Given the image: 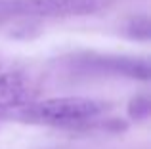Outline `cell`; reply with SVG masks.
Instances as JSON below:
<instances>
[{
    "instance_id": "1",
    "label": "cell",
    "mask_w": 151,
    "mask_h": 149,
    "mask_svg": "<svg viewBox=\"0 0 151 149\" xmlns=\"http://www.w3.org/2000/svg\"><path fill=\"white\" fill-rule=\"evenodd\" d=\"M107 111L109 105L94 97H50L33 100L15 113L21 120L31 124L81 130L90 128Z\"/></svg>"
},
{
    "instance_id": "2",
    "label": "cell",
    "mask_w": 151,
    "mask_h": 149,
    "mask_svg": "<svg viewBox=\"0 0 151 149\" xmlns=\"http://www.w3.org/2000/svg\"><path fill=\"white\" fill-rule=\"evenodd\" d=\"M109 0H0V17H78L101 11Z\"/></svg>"
},
{
    "instance_id": "3",
    "label": "cell",
    "mask_w": 151,
    "mask_h": 149,
    "mask_svg": "<svg viewBox=\"0 0 151 149\" xmlns=\"http://www.w3.org/2000/svg\"><path fill=\"white\" fill-rule=\"evenodd\" d=\"M75 65L90 73H103V74L136 78V80H149V63L145 59H140V57L82 54L75 59Z\"/></svg>"
},
{
    "instance_id": "4",
    "label": "cell",
    "mask_w": 151,
    "mask_h": 149,
    "mask_svg": "<svg viewBox=\"0 0 151 149\" xmlns=\"http://www.w3.org/2000/svg\"><path fill=\"white\" fill-rule=\"evenodd\" d=\"M37 90L21 73H0V113H14L35 100Z\"/></svg>"
},
{
    "instance_id": "5",
    "label": "cell",
    "mask_w": 151,
    "mask_h": 149,
    "mask_svg": "<svg viewBox=\"0 0 151 149\" xmlns=\"http://www.w3.org/2000/svg\"><path fill=\"white\" fill-rule=\"evenodd\" d=\"M149 111H151V101L147 94H136L132 100L128 101V107H126V113L132 120L136 122H142V120L149 119Z\"/></svg>"
},
{
    "instance_id": "6",
    "label": "cell",
    "mask_w": 151,
    "mask_h": 149,
    "mask_svg": "<svg viewBox=\"0 0 151 149\" xmlns=\"http://www.w3.org/2000/svg\"><path fill=\"white\" fill-rule=\"evenodd\" d=\"M126 34L134 40H149L151 29H149V19L147 15H136L128 21L126 25Z\"/></svg>"
},
{
    "instance_id": "7",
    "label": "cell",
    "mask_w": 151,
    "mask_h": 149,
    "mask_svg": "<svg viewBox=\"0 0 151 149\" xmlns=\"http://www.w3.org/2000/svg\"><path fill=\"white\" fill-rule=\"evenodd\" d=\"M2 117H4V115H2V113H0V120H2Z\"/></svg>"
}]
</instances>
